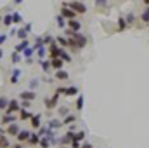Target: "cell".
<instances>
[{"instance_id": "cell-49", "label": "cell", "mask_w": 149, "mask_h": 148, "mask_svg": "<svg viewBox=\"0 0 149 148\" xmlns=\"http://www.w3.org/2000/svg\"><path fill=\"white\" fill-rule=\"evenodd\" d=\"M3 58V51H2V47H0V59Z\"/></svg>"}, {"instance_id": "cell-1", "label": "cell", "mask_w": 149, "mask_h": 148, "mask_svg": "<svg viewBox=\"0 0 149 148\" xmlns=\"http://www.w3.org/2000/svg\"><path fill=\"white\" fill-rule=\"evenodd\" d=\"M68 7L73 11L74 14L78 12V14H85L87 12V5L83 4V2H68Z\"/></svg>"}, {"instance_id": "cell-4", "label": "cell", "mask_w": 149, "mask_h": 148, "mask_svg": "<svg viewBox=\"0 0 149 148\" xmlns=\"http://www.w3.org/2000/svg\"><path fill=\"white\" fill-rule=\"evenodd\" d=\"M17 110H21V103H19L17 99H9V106H7L5 113H9V115H14Z\"/></svg>"}, {"instance_id": "cell-19", "label": "cell", "mask_w": 149, "mask_h": 148, "mask_svg": "<svg viewBox=\"0 0 149 148\" xmlns=\"http://www.w3.org/2000/svg\"><path fill=\"white\" fill-rule=\"evenodd\" d=\"M61 122H63V125H73L74 122H76V117L74 115H66Z\"/></svg>"}, {"instance_id": "cell-6", "label": "cell", "mask_w": 149, "mask_h": 148, "mask_svg": "<svg viewBox=\"0 0 149 148\" xmlns=\"http://www.w3.org/2000/svg\"><path fill=\"white\" fill-rule=\"evenodd\" d=\"M61 16H63L64 19H74V16H76V14H74V12L71 11V9H70V7H68V4H63V9H61Z\"/></svg>"}, {"instance_id": "cell-43", "label": "cell", "mask_w": 149, "mask_h": 148, "mask_svg": "<svg viewBox=\"0 0 149 148\" xmlns=\"http://www.w3.org/2000/svg\"><path fill=\"white\" fill-rule=\"evenodd\" d=\"M30 105H31L30 101H21V110H28V108H30Z\"/></svg>"}, {"instance_id": "cell-30", "label": "cell", "mask_w": 149, "mask_h": 148, "mask_svg": "<svg viewBox=\"0 0 149 148\" xmlns=\"http://www.w3.org/2000/svg\"><path fill=\"white\" fill-rule=\"evenodd\" d=\"M78 87H74V85H71V87H66V96H78Z\"/></svg>"}, {"instance_id": "cell-13", "label": "cell", "mask_w": 149, "mask_h": 148, "mask_svg": "<svg viewBox=\"0 0 149 148\" xmlns=\"http://www.w3.org/2000/svg\"><path fill=\"white\" fill-rule=\"evenodd\" d=\"M14 122H16V117H14V115L5 113L3 117H0V124H2V125H5V127H7V125H10V124H14Z\"/></svg>"}, {"instance_id": "cell-15", "label": "cell", "mask_w": 149, "mask_h": 148, "mask_svg": "<svg viewBox=\"0 0 149 148\" xmlns=\"http://www.w3.org/2000/svg\"><path fill=\"white\" fill-rule=\"evenodd\" d=\"M63 66H64V61H63L61 58H57V59H50V68H54L56 72L63 70Z\"/></svg>"}, {"instance_id": "cell-46", "label": "cell", "mask_w": 149, "mask_h": 148, "mask_svg": "<svg viewBox=\"0 0 149 148\" xmlns=\"http://www.w3.org/2000/svg\"><path fill=\"white\" fill-rule=\"evenodd\" d=\"M71 148H81V143H78V141H71Z\"/></svg>"}, {"instance_id": "cell-17", "label": "cell", "mask_w": 149, "mask_h": 148, "mask_svg": "<svg viewBox=\"0 0 149 148\" xmlns=\"http://www.w3.org/2000/svg\"><path fill=\"white\" fill-rule=\"evenodd\" d=\"M50 131H56V129H59V127H63V122L59 120V118H52V120H49V125H47Z\"/></svg>"}, {"instance_id": "cell-11", "label": "cell", "mask_w": 149, "mask_h": 148, "mask_svg": "<svg viewBox=\"0 0 149 148\" xmlns=\"http://www.w3.org/2000/svg\"><path fill=\"white\" fill-rule=\"evenodd\" d=\"M30 124H31V127H33V129H40V127H42V113L33 115V117L30 118Z\"/></svg>"}, {"instance_id": "cell-12", "label": "cell", "mask_w": 149, "mask_h": 148, "mask_svg": "<svg viewBox=\"0 0 149 148\" xmlns=\"http://www.w3.org/2000/svg\"><path fill=\"white\" fill-rule=\"evenodd\" d=\"M28 47H30V42H28V40H21V42H19V44L14 47V52H17V54H23V52H24Z\"/></svg>"}, {"instance_id": "cell-22", "label": "cell", "mask_w": 149, "mask_h": 148, "mask_svg": "<svg viewBox=\"0 0 149 148\" xmlns=\"http://www.w3.org/2000/svg\"><path fill=\"white\" fill-rule=\"evenodd\" d=\"M33 117V113L28 110H19V120H30Z\"/></svg>"}, {"instance_id": "cell-29", "label": "cell", "mask_w": 149, "mask_h": 148, "mask_svg": "<svg viewBox=\"0 0 149 148\" xmlns=\"http://www.w3.org/2000/svg\"><path fill=\"white\" fill-rule=\"evenodd\" d=\"M16 35H17V38H19V42H21V40H28V33H26L24 28H19Z\"/></svg>"}, {"instance_id": "cell-32", "label": "cell", "mask_w": 149, "mask_h": 148, "mask_svg": "<svg viewBox=\"0 0 149 148\" xmlns=\"http://www.w3.org/2000/svg\"><path fill=\"white\" fill-rule=\"evenodd\" d=\"M2 23H3V26H10V25H14V23H12V14L3 16V18H2Z\"/></svg>"}, {"instance_id": "cell-26", "label": "cell", "mask_w": 149, "mask_h": 148, "mask_svg": "<svg viewBox=\"0 0 149 148\" xmlns=\"http://www.w3.org/2000/svg\"><path fill=\"white\" fill-rule=\"evenodd\" d=\"M83 103H85V98H83V94H78V98H76V105H74L78 111L83 108Z\"/></svg>"}, {"instance_id": "cell-36", "label": "cell", "mask_w": 149, "mask_h": 148, "mask_svg": "<svg viewBox=\"0 0 149 148\" xmlns=\"http://www.w3.org/2000/svg\"><path fill=\"white\" fill-rule=\"evenodd\" d=\"M59 58H61L63 61H66V63H70V61H71V56H70V54H68V52H66L64 49L61 51V56H59Z\"/></svg>"}, {"instance_id": "cell-23", "label": "cell", "mask_w": 149, "mask_h": 148, "mask_svg": "<svg viewBox=\"0 0 149 148\" xmlns=\"http://www.w3.org/2000/svg\"><path fill=\"white\" fill-rule=\"evenodd\" d=\"M40 68L43 70V73H49V72H50V59H43V61H40Z\"/></svg>"}, {"instance_id": "cell-5", "label": "cell", "mask_w": 149, "mask_h": 148, "mask_svg": "<svg viewBox=\"0 0 149 148\" xmlns=\"http://www.w3.org/2000/svg\"><path fill=\"white\" fill-rule=\"evenodd\" d=\"M21 75H23V72H21L19 68H14V70H12V75H10V78H9V84H10V85H16V84H19V80H21Z\"/></svg>"}, {"instance_id": "cell-31", "label": "cell", "mask_w": 149, "mask_h": 148, "mask_svg": "<svg viewBox=\"0 0 149 148\" xmlns=\"http://www.w3.org/2000/svg\"><path fill=\"white\" fill-rule=\"evenodd\" d=\"M28 143H30V145H33V147H35V145H40V136H38V134H33V132H31V136H30Z\"/></svg>"}, {"instance_id": "cell-48", "label": "cell", "mask_w": 149, "mask_h": 148, "mask_svg": "<svg viewBox=\"0 0 149 148\" xmlns=\"http://www.w3.org/2000/svg\"><path fill=\"white\" fill-rule=\"evenodd\" d=\"M10 148H23V145L21 143H16V145H10Z\"/></svg>"}, {"instance_id": "cell-33", "label": "cell", "mask_w": 149, "mask_h": 148, "mask_svg": "<svg viewBox=\"0 0 149 148\" xmlns=\"http://www.w3.org/2000/svg\"><path fill=\"white\" fill-rule=\"evenodd\" d=\"M56 23H57V26H59V28H64V26H66V19H64L61 14H57V16H56Z\"/></svg>"}, {"instance_id": "cell-3", "label": "cell", "mask_w": 149, "mask_h": 148, "mask_svg": "<svg viewBox=\"0 0 149 148\" xmlns=\"http://www.w3.org/2000/svg\"><path fill=\"white\" fill-rule=\"evenodd\" d=\"M61 51H63V49H61L56 42L50 44V45H49V56H50V59H57V58L61 56Z\"/></svg>"}, {"instance_id": "cell-2", "label": "cell", "mask_w": 149, "mask_h": 148, "mask_svg": "<svg viewBox=\"0 0 149 148\" xmlns=\"http://www.w3.org/2000/svg\"><path fill=\"white\" fill-rule=\"evenodd\" d=\"M57 101H59V94H52V98H45L43 99V103H45V108L47 110H52V108H56L57 106Z\"/></svg>"}, {"instance_id": "cell-37", "label": "cell", "mask_w": 149, "mask_h": 148, "mask_svg": "<svg viewBox=\"0 0 149 148\" xmlns=\"http://www.w3.org/2000/svg\"><path fill=\"white\" fill-rule=\"evenodd\" d=\"M141 19H142V23H149V7H146V9H144V12H142Z\"/></svg>"}, {"instance_id": "cell-18", "label": "cell", "mask_w": 149, "mask_h": 148, "mask_svg": "<svg viewBox=\"0 0 149 148\" xmlns=\"http://www.w3.org/2000/svg\"><path fill=\"white\" fill-rule=\"evenodd\" d=\"M54 40H56V44H57L61 49H64L66 45H70V40H68V38H64V37H56Z\"/></svg>"}, {"instance_id": "cell-42", "label": "cell", "mask_w": 149, "mask_h": 148, "mask_svg": "<svg viewBox=\"0 0 149 148\" xmlns=\"http://www.w3.org/2000/svg\"><path fill=\"white\" fill-rule=\"evenodd\" d=\"M7 35H5V33H0V47H2V45H3V44H5V42H7Z\"/></svg>"}, {"instance_id": "cell-38", "label": "cell", "mask_w": 149, "mask_h": 148, "mask_svg": "<svg viewBox=\"0 0 149 148\" xmlns=\"http://www.w3.org/2000/svg\"><path fill=\"white\" fill-rule=\"evenodd\" d=\"M38 85H40V80H38V78H31V80H30V91H33Z\"/></svg>"}, {"instance_id": "cell-25", "label": "cell", "mask_w": 149, "mask_h": 148, "mask_svg": "<svg viewBox=\"0 0 149 148\" xmlns=\"http://www.w3.org/2000/svg\"><path fill=\"white\" fill-rule=\"evenodd\" d=\"M10 61H12L14 65H19V63L23 61V56L17 54V52H12V54H10Z\"/></svg>"}, {"instance_id": "cell-41", "label": "cell", "mask_w": 149, "mask_h": 148, "mask_svg": "<svg viewBox=\"0 0 149 148\" xmlns=\"http://www.w3.org/2000/svg\"><path fill=\"white\" fill-rule=\"evenodd\" d=\"M56 94H59V96L64 94V96H66V87H57V89H56Z\"/></svg>"}, {"instance_id": "cell-8", "label": "cell", "mask_w": 149, "mask_h": 148, "mask_svg": "<svg viewBox=\"0 0 149 148\" xmlns=\"http://www.w3.org/2000/svg\"><path fill=\"white\" fill-rule=\"evenodd\" d=\"M19 131H21V127H19L16 122L5 127V134H7V136H17V134H19Z\"/></svg>"}, {"instance_id": "cell-44", "label": "cell", "mask_w": 149, "mask_h": 148, "mask_svg": "<svg viewBox=\"0 0 149 148\" xmlns=\"http://www.w3.org/2000/svg\"><path fill=\"white\" fill-rule=\"evenodd\" d=\"M68 106H63V108H59V115H63V117H66L68 115Z\"/></svg>"}, {"instance_id": "cell-16", "label": "cell", "mask_w": 149, "mask_h": 148, "mask_svg": "<svg viewBox=\"0 0 149 148\" xmlns=\"http://www.w3.org/2000/svg\"><path fill=\"white\" fill-rule=\"evenodd\" d=\"M37 49V58L40 59V61H43V58L47 56V52H49V47H45V45H38V47H35Z\"/></svg>"}, {"instance_id": "cell-28", "label": "cell", "mask_w": 149, "mask_h": 148, "mask_svg": "<svg viewBox=\"0 0 149 148\" xmlns=\"http://www.w3.org/2000/svg\"><path fill=\"white\" fill-rule=\"evenodd\" d=\"M12 23L14 25H21L23 23V16L19 12H12Z\"/></svg>"}, {"instance_id": "cell-20", "label": "cell", "mask_w": 149, "mask_h": 148, "mask_svg": "<svg viewBox=\"0 0 149 148\" xmlns=\"http://www.w3.org/2000/svg\"><path fill=\"white\" fill-rule=\"evenodd\" d=\"M35 52H37V49H35V47H31V45H30V47H28V49H26V51H24V52H23V54H21V56H23V58H24V59H31V56H33V54H35Z\"/></svg>"}, {"instance_id": "cell-7", "label": "cell", "mask_w": 149, "mask_h": 148, "mask_svg": "<svg viewBox=\"0 0 149 148\" xmlns=\"http://www.w3.org/2000/svg\"><path fill=\"white\" fill-rule=\"evenodd\" d=\"M19 98H21L23 101H30V103H31V101L37 98V92H33V91H30V89H28V91L19 92Z\"/></svg>"}, {"instance_id": "cell-34", "label": "cell", "mask_w": 149, "mask_h": 148, "mask_svg": "<svg viewBox=\"0 0 149 148\" xmlns=\"http://www.w3.org/2000/svg\"><path fill=\"white\" fill-rule=\"evenodd\" d=\"M9 106V99L5 96H0V110H7Z\"/></svg>"}, {"instance_id": "cell-50", "label": "cell", "mask_w": 149, "mask_h": 148, "mask_svg": "<svg viewBox=\"0 0 149 148\" xmlns=\"http://www.w3.org/2000/svg\"><path fill=\"white\" fill-rule=\"evenodd\" d=\"M0 23H2V16H0Z\"/></svg>"}, {"instance_id": "cell-40", "label": "cell", "mask_w": 149, "mask_h": 148, "mask_svg": "<svg viewBox=\"0 0 149 148\" xmlns=\"http://www.w3.org/2000/svg\"><path fill=\"white\" fill-rule=\"evenodd\" d=\"M40 147L42 148H49L50 147V141H49L47 138H40Z\"/></svg>"}, {"instance_id": "cell-27", "label": "cell", "mask_w": 149, "mask_h": 148, "mask_svg": "<svg viewBox=\"0 0 149 148\" xmlns=\"http://www.w3.org/2000/svg\"><path fill=\"white\" fill-rule=\"evenodd\" d=\"M42 38H43V45H45V47H49L50 44H54V42H56V40H54V37H52L50 33H47V35H43Z\"/></svg>"}, {"instance_id": "cell-14", "label": "cell", "mask_w": 149, "mask_h": 148, "mask_svg": "<svg viewBox=\"0 0 149 148\" xmlns=\"http://www.w3.org/2000/svg\"><path fill=\"white\" fill-rule=\"evenodd\" d=\"M66 25H68V30H71V32H76V33H78V32H80V28H81V23H80L78 19H70Z\"/></svg>"}, {"instance_id": "cell-45", "label": "cell", "mask_w": 149, "mask_h": 148, "mask_svg": "<svg viewBox=\"0 0 149 148\" xmlns=\"http://www.w3.org/2000/svg\"><path fill=\"white\" fill-rule=\"evenodd\" d=\"M31 28H33V25H31V23H26V25H24V30H26V33H28V32H31Z\"/></svg>"}, {"instance_id": "cell-47", "label": "cell", "mask_w": 149, "mask_h": 148, "mask_svg": "<svg viewBox=\"0 0 149 148\" xmlns=\"http://www.w3.org/2000/svg\"><path fill=\"white\" fill-rule=\"evenodd\" d=\"M81 148H94V147H92L90 143H83V145H81Z\"/></svg>"}, {"instance_id": "cell-9", "label": "cell", "mask_w": 149, "mask_h": 148, "mask_svg": "<svg viewBox=\"0 0 149 148\" xmlns=\"http://www.w3.org/2000/svg\"><path fill=\"white\" fill-rule=\"evenodd\" d=\"M0 148H10V141L5 134V129L0 127Z\"/></svg>"}, {"instance_id": "cell-39", "label": "cell", "mask_w": 149, "mask_h": 148, "mask_svg": "<svg viewBox=\"0 0 149 148\" xmlns=\"http://www.w3.org/2000/svg\"><path fill=\"white\" fill-rule=\"evenodd\" d=\"M125 28H127V23H125V19H123V18H120V19H118V30H120V32H123Z\"/></svg>"}, {"instance_id": "cell-10", "label": "cell", "mask_w": 149, "mask_h": 148, "mask_svg": "<svg viewBox=\"0 0 149 148\" xmlns=\"http://www.w3.org/2000/svg\"><path fill=\"white\" fill-rule=\"evenodd\" d=\"M30 136H31V132H30L28 129H21V131H19V134L16 136V140H17V143H23V141H28V140H30Z\"/></svg>"}, {"instance_id": "cell-21", "label": "cell", "mask_w": 149, "mask_h": 148, "mask_svg": "<svg viewBox=\"0 0 149 148\" xmlns=\"http://www.w3.org/2000/svg\"><path fill=\"white\" fill-rule=\"evenodd\" d=\"M54 78H57V80H68V78H70V73L64 72V70H59V72H56Z\"/></svg>"}, {"instance_id": "cell-35", "label": "cell", "mask_w": 149, "mask_h": 148, "mask_svg": "<svg viewBox=\"0 0 149 148\" xmlns=\"http://www.w3.org/2000/svg\"><path fill=\"white\" fill-rule=\"evenodd\" d=\"M134 21H135V14L134 12H128V16L125 18V23L127 25H134Z\"/></svg>"}, {"instance_id": "cell-24", "label": "cell", "mask_w": 149, "mask_h": 148, "mask_svg": "<svg viewBox=\"0 0 149 148\" xmlns=\"http://www.w3.org/2000/svg\"><path fill=\"white\" fill-rule=\"evenodd\" d=\"M83 140H85V132H83V131H78V132L74 131V132H73V141H78V143H81Z\"/></svg>"}]
</instances>
